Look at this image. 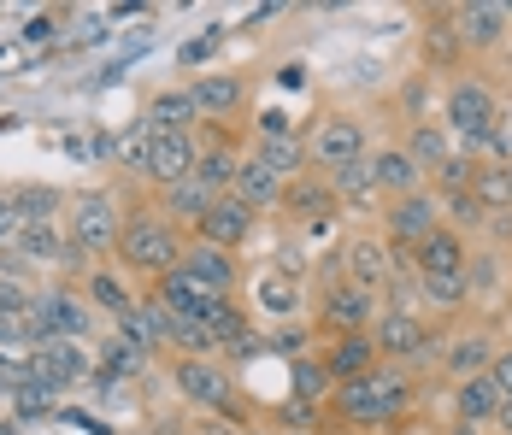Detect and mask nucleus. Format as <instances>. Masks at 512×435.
Listing matches in <instances>:
<instances>
[{
	"instance_id": "f257e3e1",
	"label": "nucleus",
	"mask_w": 512,
	"mask_h": 435,
	"mask_svg": "<svg viewBox=\"0 0 512 435\" xmlns=\"http://www.w3.org/2000/svg\"><path fill=\"white\" fill-rule=\"evenodd\" d=\"M342 430H395L401 418L418 412V377L412 371H395V365H377L371 377H354L330 394L324 406Z\"/></svg>"
},
{
	"instance_id": "f03ea898",
	"label": "nucleus",
	"mask_w": 512,
	"mask_h": 435,
	"mask_svg": "<svg viewBox=\"0 0 512 435\" xmlns=\"http://www.w3.org/2000/svg\"><path fill=\"white\" fill-rule=\"evenodd\" d=\"M183 247H189L183 230H171L154 206H136V212H124V230H118V247H112V265H118L124 277H136L142 289H154L159 277H171V271L183 265Z\"/></svg>"
},
{
	"instance_id": "7ed1b4c3",
	"label": "nucleus",
	"mask_w": 512,
	"mask_h": 435,
	"mask_svg": "<svg viewBox=\"0 0 512 435\" xmlns=\"http://www.w3.org/2000/svg\"><path fill=\"white\" fill-rule=\"evenodd\" d=\"M118 230H124L118 194H106V189L65 194V212H59V236H65V247H71V253H65V271H89V265L112 259Z\"/></svg>"
},
{
	"instance_id": "20e7f679",
	"label": "nucleus",
	"mask_w": 512,
	"mask_h": 435,
	"mask_svg": "<svg viewBox=\"0 0 512 435\" xmlns=\"http://www.w3.org/2000/svg\"><path fill=\"white\" fill-rule=\"evenodd\" d=\"M442 130L454 136V147L483 153V147L507 130V118H501V95H495L483 77H454V83L442 89Z\"/></svg>"
},
{
	"instance_id": "39448f33",
	"label": "nucleus",
	"mask_w": 512,
	"mask_h": 435,
	"mask_svg": "<svg viewBox=\"0 0 512 435\" xmlns=\"http://www.w3.org/2000/svg\"><path fill=\"white\" fill-rule=\"evenodd\" d=\"M371 341H377V359H383V365H395V371H412V377H418V371H436L448 330H436L424 312H377Z\"/></svg>"
},
{
	"instance_id": "423d86ee",
	"label": "nucleus",
	"mask_w": 512,
	"mask_h": 435,
	"mask_svg": "<svg viewBox=\"0 0 512 435\" xmlns=\"http://www.w3.org/2000/svg\"><path fill=\"white\" fill-rule=\"evenodd\" d=\"M377 312H383L377 294H365V289H354V283H342L336 271H324V277H318V294H312V306H307V324H312L318 341H330V336H359V330H371Z\"/></svg>"
},
{
	"instance_id": "0eeeda50",
	"label": "nucleus",
	"mask_w": 512,
	"mask_h": 435,
	"mask_svg": "<svg viewBox=\"0 0 512 435\" xmlns=\"http://www.w3.org/2000/svg\"><path fill=\"white\" fill-rule=\"evenodd\" d=\"M24 324H30V341L36 347L42 341H83L95 330V306L83 300V289H71V283H48V289H36Z\"/></svg>"
},
{
	"instance_id": "6e6552de",
	"label": "nucleus",
	"mask_w": 512,
	"mask_h": 435,
	"mask_svg": "<svg viewBox=\"0 0 512 435\" xmlns=\"http://www.w3.org/2000/svg\"><path fill=\"white\" fill-rule=\"evenodd\" d=\"M301 142H307V171H318V177L359 165L371 153V136H365V124L354 112H318L312 130H301Z\"/></svg>"
},
{
	"instance_id": "1a4fd4ad",
	"label": "nucleus",
	"mask_w": 512,
	"mask_h": 435,
	"mask_svg": "<svg viewBox=\"0 0 512 435\" xmlns=\"http://www.w3.org/2000/svg\"><path fill=\"white\" fill-rule=\"evenodd\" d=\"M171 383L189 406L201 412H218V418H242V394H236V377L224 371V359H171Z\"/></svg>"
},
{
	"instance_id": "9d476101",
	"label": "nucleus",
	"mask_w": 512,
	"mask_h": 435,
	"mask_svg": "<svg viewBox=\"0 0 512 435\" xmlns=\"http://www.w3.org/2000/svg\"><path fill=\"white\" fill-rule=\"evenodd\" d=\"M330 271L342 283H354V289L383 300V289L395 283V247L383 242V236H371V230H359V236H348V242L330 253Z\"/></svg>"
},
{
	"instance_id": "9b49d317",
	"label": "nucleus",
	"mask_w": 512,
	"mask_h": 435,
	"mask_svg": "<svg viewBox=\"0 0 512 435\" xmlns=\"http://www.w3.org/2000/svg\"><path fill=\"white\" fill-rule=\"evenodd\" d=\"M436 230H442V206H436L430 189L383 200V242L395 247V253H412V247L424 242V236H436Z\"/></svg>"
},
{
	"instance_id": "f8f14e48",
	"label": "nucleus",
	"mask_w": 512,
	"mask_h": 435,
	"mask_svg": "<svg viewBox=\"0 0 512 435\" xmlns=\"http://www.w3.org/2000/svg\"><path fill=\"white\" fill-rule=\"evenodd\" d=\"M89 377H95V353L83 341H42V347H30V383H48L53 394H65V388H83Z\"/></svg>"
},
{
	"instance_id": "ddd939ff",
	"label": "nucleus",
	"mask_w": 512,
	"mask_h": 435,
	"mask_svg": "<svg viewBox=\"0 0 512 435\" xmlns=\"http://www.w3.org/2000/svg\"><path fill=\"white\" fill-rule=\"evenodd\" d=\"M418 48H424V71H436V77H465V42L460 30H454V6H424V24H418Z\"/></svg>"
},
{
	"instance_id": "4468645a",
	"label": "nucleus",
	"mask_w": 512,
	"mask_h": 435,
	"mask_svg": "<svg viewBox=\"0 0 512 435\" xmlns=\"http://www.w3.org/2000/svg\"><path fill=\"white\" fill-rule=\"evenodd\" d=\"M259 230V212L248 206V200H236V194H218L212 206H206V218L195 224V236L189 242H212L224 247V253H242V247L254 242Z\"/></svg>"
},
{
	"instance_id": "2eb2a0df",
	"label": "nucleus",
	"mask_w": 512,
	"mask_h": 435,
	"mask_svg": "<svg viewBox=\"0 0 512 435\" xmlns=\"http://www.w3.org/2000/svg\"><path fill=\"white\" fill-rule=\"evenodd\" d=\"M277 212H283L289 230H318L324 218H336V194H330V183H324L318 171H301L295 183H283Z\"/></svg>"
},
{
	"instance_id": "dca6fc26",
	"label": "nucleus",
	"mask_w": 512,
	"mask_h": 435,
	"mask_svg": "<svg viewBox=\"0 0 512 435\" xmlns=\"http://www.w3.org/2000/svg\"><path fill=\"white\" fill-rule=\"evenodd\" d=\"M189 100L201 112V124H230L242 106H248V77L242 71H201L189 83Z\"/></svg>"
},
{
	"instance_id": "f3484780",
	"label": "nucleus",
	"mask_w": 512,
	"mask_h": 435,
	"mask_svg": "<svg viewBox=\"0 0 512 435\" xmlns=\"http://www.w3.org/2000/svg\"><path fill=\"white\" fill-rule=\"evenodd\" d=\"M454 30H460L465 53H489V48L507 42L512 6H501V0H460L454 6Z\"/></svg>"
},
{
	"instance_id": "a211bd4d",
	"label": "nucleus",
	"mask_w": 512,
	"mask_h": 435,
	"mask_svg": "<svg viewBox=\"0 0 512 435\" xmlns=\"http://www.w3.org/2000/svg\"><path fill=\"white\" fill-rule=\"evenodd\" d=\"M318 353V365L330 371V383L342 388V383H354V377H371L383 359H377V341H371V330H359V336H330V341H318L312 347Z\"/></svg>"
},
{
	"instance_id": "6ab92c4d",
	"label": "nucleus",
	"mask_w": 512,
	"mask_h": 435,
	"mask_svg": "<svg viewBox=\"0 0 512 435\" xmlns=\"http://www.w3.org/2000/svg\"><path fill=\"white\" fill-rule=\"evenodd\" d=\"M495 353H501V341L489 336V330H454V336L442 341L436 371H442L448 383H465V377H483V371L495 365Z\"/></svg>"
},
{
	"instance_id": "aec40b11",
	"label": "nucleus",
	"mask_w": 512,
	"mask_h": 435,
	"mask_svg": "<svg viewBox=\"0 0 512 435\" xmlns=\"http://www.w3.org/2000/svg\"><path fill=\"white\" fill-rule=\"evenodd\" d=\"M177 271L195 277V283L212 289V294H236L242 289V253H224V247H212V242H189Z\"/></svg>"
},
{
	"instance_id": "412c9836",
	"label": "nucleus",
	"mask_w": 512,
	"mask_h": 435,
	"mask_svg": "<svg viewBox=\"0 0 512 435\" xmlns=\"http://www.w3.org/2000/svg\"><path fill=\"white\" fill-rule=\"evenodd\" d=\"M412 271L418 277H465L471 271V236L442 224L436 236H424V242L412 247Z\"/></svg>"
},
{
	"instance_id": "4be33fe9",
	"label": "nucleus",
	"mask_w": 512,
	"mask_h": 435,
	"mask_svg": "<svg viewBox=\"0 0 512 435\" xmlns=\"http://www.w3.org/2000/svg\"><path fill=\"white\" fill-rule=\"evenodd\" d=\"M195 136H154L148 147V171H142V183L148 189H171V183H183V177H195Z\"/></svg>"
},
{
	"instance_id": "5701e85b",
	"label": "nucleus",
	"mask_w": 512,
	"mask_h": 435,
	"mask_svg": "<svg viewBox=\"0 0 512 435\" xmlns=\"http://www.w3.org/2000/svg\"><path fill=\"white\" fill-rule=\"evenodd\" d=\"M248 312L271 318L277 330H283V324H307V289L289 283V277H277V271H265L254 283V306H248Z\"/></svg>"
},
{
	"instance_id": "b1692460",
	"label": "nucleus",
	"mask_w": 512,
	"mask_h": 435,
	"mask_svg": "<svg viewBox=\"0 0 512 435\" xmlns=\"http://www.w3.org/2000/svg\"><path fill=\"white\" fill-rule=\"evenodd\" d=\"M195 177H201L212 194H230V183H236V165H242V147L224 136V124H212V136H195Z\"/></svg>"
},
{
	"instance_id": "393cba45",
	"label": "nucleus",
	"mask_w": 512,
	"mask_h": 435,
	"mask_svg": "<svg viewBox=\"0 0 512 435\" xmlns=\"http://www.w3.org/2000/svg\"><path fill=\"white\" fill-rule=\"evenodd\" d=\"M365 171H371V183H377V194H383V200H401V194H418V189H424V171H418L407 153H401V142H389V147H377V153H365Z\"/></svg>"
},
{
	"instance_id": "a878e982",
	"label": "nucleus",
	"mask_w": 512,
	"mask_h": 435,
	"mask_svg": "<svg viewBox=\"0 0 512 435\" xmlns=\"http://www.w3.org/2000/svg\"><path fill=\"white\" fill-rule=\"evenodd\" d=\"M401 153L424 171V183H430V171H442L454 159V136L442 130V118H412L407 136H401Z\"/></svg>"
},
{
	"instance_id": "bb28decb",
	"label": "nucleus",
	"mask_w": 512,
	"mask_h": 435,
	"mask_svg": "<svg viewBox=\"0 0 512 435\" xmlns=\"http://www.w3.org/2000/svg\"><path fill=\"white\" fill-rule=\"evenodd\" d=\"M212 200H218V194L206 189L201 177H183V183L159 189V206H154V212L171 224V230H189V236H195V224L206 218V206H212Z\"/></svg>"
},
{
	"instance_id": "cd10ccee",
	"label": "nucleus",
	"mask_w": 512,
	"mask_h": 435,
	"mask_svg": "<svg viewBox=\"0 0 512 435\" xmlns=\"http://www.w3.org/2000/svg\"><path fill=\"white\" fill-rule=\"evenodd\" d=\"M83 300H89L95 312H106V318H124V312L136 306V289H130V277H124L112 259H101V265L83 271Z\"/></svg>"
},
{
	"instance_id": "c85d7f7f",
	"label": "nucleus",
	"mask_w": 512,
	"mask_h": 435,
	"mask_svg": "<svg viewBox=\"0 0 512 435\" xmlns=\"http://www.w3.org/2000/svg\"><path fill=\"white\" fill-rule=\"evenodd\" d=\"M112 336L130 341V347H136V353H148V359H154V353H171V347H165V312H159L148 294H142L124 318H112Z\"/></svg>"
},
{
	"instance_id": "c756f323",
	"label": "nucleus",
	"mask_w": 512,
	"mask_h": 435,
	"mask_svg": "<svg viewBox=\"0 0 512 435\" xmlns=\"http://www.w3.org/2000/svg\"><path fill=\"white\" fill-rule=\"evenodd\" d=\"M448 400H454V424H471V430H489V424H495V412H501V388L489 383V371L454 383V388H448Z\"/></svg>"
},
{
	"instance_id": "7c9ffc66",
	"label": "nucleus",
	"mask_w": 512,
	"mask_h": 435,
	"mask_svg": "<svg viewBox=\"0 0 512 435\" xmlns=\"http://www.w3.org/2000/svg\"><path fill=\"white\" fill-rule=\"evenodd\" d=\"M142 124H148L154 136H195L201 112H195L189 89H159V95L148 100V112H142Z\"/></svg>"
},
{
	"instance_id": "2f4dec72",
	"label": "nucleus",
	"mask_w": 512,
	"mask_h": 435,
	"mask_svg": "<svg viewBox=\"0 0 512 435\" xmlns=\"http://www.w3.org/2000/svg\"><path fill=\"white\" fill-rule=\"evenodd\" d=\"M471 200H477L489 218H507V212H512V159H477Z\"/></svg>"
},
{
	"instance_id": "473e14b6",
	"label": "nucleus",
	"mask_w": 512,
	"mask_h": 435,
	"mask_svg": "<svg viewBox=\"0 0 512 435\" xmlns=\"http://www.w3.org/2000/svg\"><path fill=\"white\" fill-rule=\"evenodd\" d=\"M12 253L24 259V265H59L65 271V236H59V224H18V236H12Z\"/></svg>"
},
{
	"instance_id": "72a5a7b5",
	"label": "nucleus",
	"mask_w": 512,
	"mask_h": 435,
	"mask_svg": "<svg viewBox=\"0 0 512 435\" xmlns=\"http://www.w3.org/2000/svg\"><path fill=\"white\" fill-rule=\"evenodd\" d=\"M6 200H12L18 224H53L65 212V189H53V183H18V189H6Z\"/></svg>"
},
{
	"instance_id": "f704fd0d",
	"label": "nucleus",
	"mask_w": 512,
	"mask_h": 435,
	"mask_svg": "<svg viewBox=\"0 0 512 435\" xmlns=\"http://www.w3.org/2000/svg\"><path fill=\"white\" fill-rule=\"evenodd\" d=\"M230 194H236V200H248L254 212H271V206L283 200V183H277V177H271V171L259 165L254 153H242V165H236V183H230Z\"/></svg>"
},
{
	"instance_id": "c9c22d12",
	"label": "nucleus",
	"mask_w": 512,
	"mask_h": 435,
	"mask_svg": "<svg viewBox=\"0 0 512 435\" xmlns=\"http://www.w3.org/2000/svg\"><path fill=\"white\" fill-rule=\"evenodd\" d=\"M330 183V194H336V206H354V212H383V194H377V183H371V171H365V159L359 165H342V171H330L324 177Z\"/></svg>"
},
{
	"instance_id": "e433bc0d",
	"label": "nucleus",
	"mask_w": 512,
	"mask_h": 435,
	"mask_svg": "<svg viewBox=\"0 0 512 435\" xmlns=\"http://www.w3.org/2000/svg\"><path fill=\"white\" fill-rule=\"evenodd\" d=\"M330 371L318 365V353H301V359H289V400H307V406H330Z\"/></svg>"
},
{
	"instance_id": "4c0bfd02",
	"label": "nucleus",
	"mask_w": 512,
	"mask_h": 435,
	"mask_svg": "<svg viewBox=\"0 0 512 435\" xmlns=\"http://www.w3.org/2000/svg\"><path fill=\"white\" fill-rule=\"evenodd\" d=\"M248 153H254L277 183H295V177L307 171V142H301V136H289V142H254Z\"/></svg>"
},
{
	"instance_id": "58836bf2",
	"label": "nucleus",
	"mask_w": 512,
	"mask_h": 435,
	"mask_svg": "<svg viewBox=\"0 0 512 435\" xmlns=\"http://www.w3.org/2000/svg\"><path fill=\"white\" fill-rule=\"evenodd\" d=\"M148 353H136L130 341H118V336H106L101 347H95V371L101 377H148Z\"/></svg>"
},
{
	"instance_id": "ea45409f",
	"label": "nucleus",
	"mask_w": 512,
	"mask_h": 435,
	"mask_svg": "<svg viewBox=\"0 0 512 435\" xmlns=\"http://www.w3.org/2000/svg\"><path fill=\"white\" fill-rule=\"evenodd\" d=\"M471 177H477V153L454 147V159H448L442 171H430V194H436V200H448V194H471Z\"/></svg>"
},
{
	"instance_id": "a19ab883",
	"label": "nucleus",
	"mask_w": 512,
	"mask_h": 435,
	"mask_svg": "<svg viewBox=\"0 0 512 435\" xmlns=\"http://www.w3.org/2000/svg\"><path fill=\"white\" fill-rule=\"evenodd\" d=\"M59 412V394L48 383H18L12 388V424H36V418H53Z\"/></svg>"
},
{
	"instance_id": "79ce46f5",
	"label": "nucleus",
	"mask_w": 512,
	"mask_h": 435,
	"mask_svg": "<svg viewBox=\"0 0 512 435\" xmlns=\"http://www.w3.org/2000/svg\"><path fill=\"white\" fill-rule=\"evenodd\" d=\"M471 289H465V277H418V306H430V312H460Z\"/></svg>"
},
{
	"instance_id": "37998d69",
	"label": "nucleus",
	"mask_w": 512,
	"mask_h": 435,
	"mask_svg": "<svg viewBox=\"0 0 512 435\" xmlns=\"http://www.w3.org/2000/svg\"><path fill=\"white\" fill-rule=\"evenodd\" d=\"M30 300H36V283H30L18 265H6V271H0V318H24Z\"/></svg>"
},
{
	"instance_id": "c03bdc74",
	"label": "nucleus",
	"mask_w": 512,
	"mask_h": 435,
	"mask_svg": "<svg viewBox=\"0 0 512 435\" xmlns=\"http://www.w3.org/2000/svg\"><path fill=\"white\" fill-rule=\"evenodd\" d=\"M324 424H330V412L324 406H307V400H283L271 412V430H324Z\"/></svg>"
},
{
	"instance_id": "a18cd8bd",
	"label": "nucleus",
	"mask_w": 512,
	"mask_h": 435,
	"mask_svg": "<svg viewBox=\"0 0 512 435\" xmlns=\"http://www.w3.org/2000/svg\"><path fill=\"white\" fill-rule=\"evenodd\" d=\"M148 147H154V130H148V124H136V130L118 142V165H124L130 177H142V171H148Z\"/></svg>"
},
{
	"instance_id": "49530a36",
	"label": "nucleus",
	"mask_w": 512,
	"mask_h": 435,
	"mask_svg": "<svg viewBox=\"0 0 512 435\" xmlns=\"http://www.w3.org/2000/svg\"><path fill=\"white\" fill-rule=\"evenodd\" d=\"M289 136H301V130H295V118H289L283 106L254 112V142H289Z\"/></svg>"
},
{
	"instance_id": "de8ad7c7",
	"label": "nucleus",
	"mask_w": 512,
	"mask_h": 435,
	"mask_svg": "<svg viewBox=\"0 0 512 435\" xmlns=\"http://www.w3.org/2000/svg\"><path fill=\"white\" fill-rule=\"evenodd\" d=\"M265 347H277V353L301 359V353L318 347V336H312V324H283V330H271V336H265Z\"/></svg>"
},
{
	"instance_id": "09e8293b",
	"label": "nucleus",
	"mask_w": 512,
	"mask_h": 435,
	"mask_svg": "<svg viewBox=\"0 0 512 435\" xmlns=\"http://www.w3.org/2000/svg\"><path fill=\"white\" fill-rule=\"evenodd\" d=\"M271 271H277V277H289V283H301V277H307V253H301V242H277Z\"/></svg>"
},
{
	"instance_id": "8fccbe9b",
	"label": "nucleus",
	"mask_w": 512,
	"mask_h": 435,
	"mask_svg": "<svg viewBox=\"0 0 512 435\" xmlns=\"http://www.w3.org/2000/svg\"><path fill=\"white\" fill-rule=\"evenodd\" d=\"M18 383H30V353H0V394H12Z\"/></svg>"
},
{
	"instance_id": "3c124183",
	"label": "nucleus",
	"mask_w": 512,
	"mask_h": 435,
	"mask_svg": "<svg viewBox=\"0 0 512 435\" xmlns=\"http://www.w3.org/2000/svg\"><path fill=\"white\" fill-rule=\"evenodd\" d=\"M489 383L501 388V400H512V347L495 353V365H489Z\"/></svg>"
},
{
	"instance_id": "603ef678",
	"label": "nucleus",
	"mask_w": 512,
	"mask_h": 435,
	"mask_svg": "<svg viewBox=\"0 0 512 435\" xmlns=\"http://www.w3.org/2000/svg\"><path fill=\"white\" fill-rule=\"evenodd\" d=\"M218 36H224V30H206V36H201V42H189V48H183V65H201V59H206V53H212V48H218Z\"/></svg>"
},
{
	"instance_id": "864d4df0",
	"label": "nucleus",
	"mask_w": 512,
	"mask_h": 435,
	"mask_svg": "<svg viewBox=\"0 0 512 435\" xmlns=\"http://www.w3.org/2000/svg\"><path fill=\"white\" fill-rule=\"evenodd\" d=\"M12 236H18V212H12V200L0 194V247L12 242Z\"/></svg>"
},
{
	"instance_id": "5fc2aeb1",
	"label": "nucleus",
	"mask_w": 512,
	"mask_h": 435,
	"mask_svg": "<svg viewBox=\"0 0 512 435\" xmlns=\"http://www.w3.org/2000/svg\"><path fill=\"white\" fill-rule=\"evenodd\" d=\"M495 435H512V400H501V412H495V424H489Z\"/></svg>"
},
{
	"instance_id": "6e6d98bb",
	"label": "nucleus",
	"mask_w": 512,
	"mask_h": 435,
	"mask_svg": "<svg viewBox=\"0 0 512 435\" xmlns=\"http://www.w3.org/2000/svg\"><path fill=\"white\" fill-rule=\"evenodd\" d=\"M448 435H483V430H471V424H448Z\"/></svg>"
},
{
	"instance_id": "4d7b16f0",
	"label": "nucleus",
	"mask_w": 512,
	"mask_h": 435,
	"mask_svg": "<svg viewBox=\"0 0 512 435\" xmlns=\"http://www.w3.org/2000/svg\"><path fill=\"white\" fill-rule=\"evenodd\" d=\"M0 435H24V430H18V424H12V418H0Z\"/></svg>"
},
{
	"instance_id": "13d9d810",
	"label": "nucleus",
	"mask_w": 512,
	"mask_h": 435,
	"mask_svg": "<svg viewBox=\"0 0 512 435\" xmlns=\"http://www.w3.org/2000/svg\"><path fill=\"white\" fill-rule=\"evenodd\" d=\"M277 435H324V430H277Z\"/></svg>"
},
{
	"instance_id": "bf43d9fd",
	"label": "nucleus",
	"mask_w": 512,
	"mask_h": 435,
	"mask_svg": "<svg viewBox=\"0 0 512 435\" xmlns=\"http://www.w3.org/2000/svg\"><path fill=\"white\" fill-rule=\"evenodd\" d=\"M242 435H277V430H242Z\"/></svg>"
},
{
	"instance_id": "052dcab7",
	"label": "nucleus",
	"mask_w": 512,
	"mask_h": 435,
	"mask_svg": "<svg viewBox=\"0 0 512 435\" xmlns=\"http://www.w3.org/2000/svg\"><path fill=\"white\" fill-rule=\"evenodd\" d=\"M507 347H512V341H507Z\"/></svg>"
}]
</instances>
